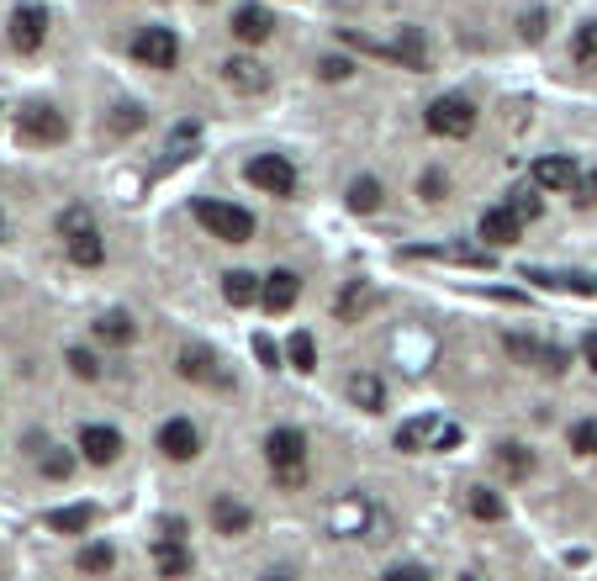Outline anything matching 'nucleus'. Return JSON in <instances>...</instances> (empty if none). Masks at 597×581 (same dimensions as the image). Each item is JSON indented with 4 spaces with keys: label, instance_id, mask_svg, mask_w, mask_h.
Returning <instances> with one entry per match:
<instances>
[{
    "label": "nucleus",
    "instance_id": "47",
    "mask_svg": "<svg viewBox=\"0 0 597 581\" xmlns=\"http://www.w3.org/2000/svg\"><path fill=\"white\" fill-rule=\"evenodd\" d=\"M460 581H476V576H460Z\"/></svg>",
    "mask_w": 597,
    "mask_h": 581
},
{
    "label": "nucleus",
    "instance_id": "22",
    "mask_svg": "<svg viewBox=\"0 0 597 581\" xmlns=\"http://www.w3.org/2000/svg\"><path fill=\"white\" fill-rule=\"evenodd\" d=\"M381 201H386V185L376 175H360V180L349 185V212L370 217V212H381Z\"/></svg>",
    "mask_w": 597,
    "mask_h": 581
},
{
    "label": "nucleus",
    "instance_id": "18",
    "mask_svg": "<svg viewBox=\"0 0 597 581\" xmlns=\"http://www.w3.org/2000/svg\"><path fill=\"white\" fill-rule=\"evenodd\" d=\"M249 523H254V513L238 497H212V529L217 534H249Z\"/></svg>",
    "mask_w": 597,
    "mask_h": 581
},
{
    "label": "nucleus",
    "instance_id": "16",
    "mask_svg": "<svg viewBox=\"0 0 597 581\" xmlns=\"http://www.w3.org/2000/svg\"><path fill=\"white\" fill-rule=\"evenodd\" d=\"M518 233H524V222H518L508 206H492V212L481 217V238H487L492 249H508V243H518Z\"/></svg>",
    "mask_w": 597,
    "mask_h": 581
},
{
    "label": "nucleus",
    "instance_id": "37",
    "mask_svg": "<svg viewBox=\"0 0 597 581\" xmlns=\"http://www.w3.org/2000/svg\"><path fill=\"white\" fill-rule=\"evenodd\" d=\"M571 449H576V455H597V418L571 423Z\"/></svg>",
    "mask_w": 597,
    "mask_h": 581
},
{
    "label": "nucleus",
    "instance_id": "36",
    "mask_svg": "<svg viewBox=\"0 0 597 581\" xmlns=\"http://www.w3.org/2000/svg\"><path fill=\"white\" fill-rule=\"evenodd\" d=\"M143 106L138 101H127V106H117V117H111V133H143Z\"/></svg>",
    "mask_w": 597,
    "mask_h": 581
},
{
    "label": "nucleus",
    "instance_id": "45",
    "mask_svg": "<svg viewBox=\"0 0 597 581\" xmlns=\"http://www.w3.org/2000/svg\"><path fill=\"white\" fill-rule=\"evenodd\" d=\"M582 354H587V365L597 370V333H587V339H582Z\"/></svg>",
    "mask_w": 597,
    "mask_h": 581
},
{
    "label": "nucleus",
    "instance_id": "2",
    "mask_svg": "<svg viewBox=\"0 0 597 581\" xmlns=\"http://www.w3.org/2000/svg\"><path fill=\"white\" fill-rule=\"evenodd\" d=\"M423 127H428L434 138H471V127H476V106L465 101V96H439V101H428Z\"/></svg>",
    "mask_w": 597,
    "mask_h": 581
},
{
    "label": "nucleus",
    "instance_id": "13",
    "mask_svg": "<svg viewBox=\"0 0 597 581\" xmlns=\"http://www.w3.org/2000/svg\"><path fill=\"white\" fill-rule=\"evenodd\" d=\"M180 376H185V381H196V386L228 381V376H222V360H217L212 349H201V344H185V349H180Z\"/></svg>",
    "mask_w": 597,
    "mask_h": 581
},
{
    "label": "nucleus",
    "instance_id": "31",
    "mask_svg": "<svg viewBox=\"0 0 597 581\" xmlns=\"http://www.w3.org/2000/svg\"><path fill=\"white\" fill-rule=\"evenodd\" d=\"M502 206H508V212H513L518 222H534L539 212H545V201H539V196L529 191V185H518V191H508V201H502Z\"/></svg>",
    "mask_w": 597,
    "mask_h": 581
},
{
    "label": "nucleus",
    "instance_id": "1",
    "mask_svg": "<svg viewBox=\"0 0 597 581\" xmlns=\"http://www.w3.org/2000/svg\"><path fill=\"white\" fill-rule=\"evenodd\" d=\"M191 212H196L201 228H207L212 238H222V243H249L254 238V212H244V206H233V201H207L201 196Z\"/></svg>",
    "mask_w": 597,
    "mask_h": 581
},
{
    "label": "nucleus",
    "instance_id": "39",
    "mask_svg": "<svg viewBox=\"0 0 597 581\" xmlns=\"http://www.w3.org/2000/svg\"><path fill=\"white\" fill-rule=\"evenodd\" d=\"M69 370H74L80 381H96V376H101V360H96L90 349H69Z\"/></svg>",
    "mask_w": 597,
    "mask_h": 581
},
{
    "label": "nucleus",
    "instance_id": "4",
    "mask_svg": "<svg viewBox=\"0 0 597 581\" xmlns=\"http://www.w3.org/2000/svg\"><path fill=\"white\" fill-rule=\"evenodd\" d=\"M244 180L254 185V191H265V196H291L296 191V164L286 154H254L244 164Z\"/></svg>",
    "mask_w": 597,
    "mask_h": 581
},
{
    "label": "nucleus",
    "instance_id": "33",
    "mask_svg": "<svg viewBox=\"0 0 597 581\" xmlns=\"http://www.w3.org/2000/svg\"><path fill=\"white\" fill-rule=\"evenodd\" d=\"M286 360L296 370H317V344H312V333H291L286 339Z\"/></svg>",
    "mask_w": 597,
    "mask_h": 581
},
{
    "label": "nucleus",
    "instance_id": "29",
    "mask_svg": "<svg viewBox=\"0 0 597 581\" xmlns=\"http://www.w3.org/2000/svg\"><path fill=\"white\" fill-rule=\"evenodd\" d=\"M397 48H402L407 69H428V43H423L418 27H402V32H397Z\"/></svg>",
    "mask_w": 597,
    "mask_h": 581
},
{
    "label": "nucleus",
    "instance_id": "3",
    "mask_svg": "<svg viewBox=\"0 0 597 581\" xmlns=\"http://www.w3.org/2000/svg\"><path fill=\"white\" fill-rule=\"evenodd\" d=\"M16 138L32 143V148H53V143L69 138V122H64V111H53V106H27V111H16Z\"/></svg>",
    "mask_w": 597,
    "mask_h": 581
},
{
    "label": "nucleus",
    "instance_id": "8",
    "mask_svg": "<svg viewBox=\"0 0 597 581\" xmlns=\"http://www.w3.org/2000/svg\"><path fill=\"white\" fill-rule=\"evenodd\" d=\"M48 37V11L43 6H16L11 11V48L16 53H37Z\"/></svg>",
    "mask_w": 597,
    "mask_h": 581
},
{
    "label": "nucleus",
    "instance_id": "26",
    "mask_svg": "<svg viewBox=\"0 0 597 581\" xmlns=\"http://www.w3.org/2000/svg\"><path fill=\"white\" fill-rule=\"evenodd\" d=\"M154 566L164 581H180L185 571H191V555H185V545H170V539H159L154 545Z\"/></svg>",
    "mask_w": 597,
    "mask_h": 581
},
{
    "label": "nucleus",
    "instance_id": "12",
    "mask_svg": "<svg viewBox=\"0 0 597 581\" xmlns=\"http://www.w3.org/2000/svg\"><path fill=\"white\" fill-rule=\"evenodd\" d=\"M576 180H582V170H576L566 154L534 159V185H539V191H576Z\"/></svg>",
    "mask_w": 597,
    "mask_h": 581
},
{
    "label": "nucleus",
    "instance_id": "41",
    "mask_svg": "<svg viewBox=\"0 0 597 581\" xmlns=\"http://www.w3.org/2000/svg\"><path fill=\"white\" fill-rule=\"evenodd\" d=\"M254 354H259V365H265V370H281V349H275V344L265 339V333L254 339Z\"/></svg>",
    "mask_w": 597,
    "mask_h": 581
},
{
    "label": "nucleus",
    "instance_id": "28",
    "mask_svg": "<svg viewBox=\"0 0 597 581\" xmlns=\"http://www.w3.org/2000/svg\"><path fill=\"white\" fill-rule=\"evenodd\" d=\"M571 59L582 69H597V22H582L571 37Z\"/></svg>",
    "mask_w": 597,
    "mask_h": 581
},
{
    "label": "nucleus",
    "instance_id": "6",
    "mask_svg": "<svg viewBox=\"0 0 597 581\" xmlns=\"http://www.w3.org/2000/svg\"><path fill=\"white\" fill-rule=\"evenodd\" d=\"M265 460L275 465V476L307 471V439L296 434V428H270V439H265Z\"/></svg>",
    "mask_w": 597,
    "mask_h": 581
},
{
    "label": "nucleus",
    "instance_id": "40",
    "mask_svg": "<svg viewBox=\"0 0 597 581\" xmlns=\"http://www.w3.org/2000/svg\"><path fill=\"white\" fill-rule=\"evenodd\" d=\"M317 74H323V80H349L354 64H349V59H333V53H328V59L317 64Z\"/></svg>",
    "mask_w": 597,
    "mask_h": 581
},
{
    "label": "nucleus",
    "instance_id": "10",
    "mask_svg": "<svg viewBox=\"0 0 597 581\" xmlns=\"http://www.w3.org/2000/svg\"><path fill=\"white\" fill-rule=\"evenodd\" d=\"M296 296H302V280H296L291 270H270V275H265V286H259V307L281 317V312L296 307Z\"/></svg>",
    "mask_w": 597,
    "mask_h": 581
},
{
    "label": "nucleus",
    "instance_id": "11",
    "mask_svg": "<svg viewBox=\"0 0 597 581\" xmlns=\"http://www.w3.org/2000/svg\"><path fill=\"white\" fill-rule=\"evenodd\" d=\"M159 449L170 460H196L201 455V434H196V423L191 418H170L159 428Z\"/></svg>",
    "mask_w": 597,
    "mask_h": 581
},
{
    "label": "nucleus",
    "instance_id": "34",
    "mask_svg": "<svg viewBox=\"0 0 597 581\" xmlns=\"http://www.w3.org/2000/svg\"><path fill=\"white\" fill-rule=\"evenodd\" d=\"M111 560H117V555H111V545H85V550H80V571H85V576H106Z\"/></svg>",
    "mask_w": 597,
    "mask_h": 581
},
{
    "label": "nucleus",
    "instance_id": "30",
    "mask_svg": "<svg viewBox=\"0 0 597 581\" xmlns=\"http://www.w3.org/2000/svg\"><path fill=\"white\" fill-rule=\"evenodd\" d=\"M196 143H201V133H196V122H180V127H175V133H170V159H164V164H185V159H191V154H196Z\"/></svg>",
    "mask_w": 597,
    "mask_h": 581
},
{
    "label": "nucleus",
    "instance_id": "19",
    "mask_svg": "<svg viewBox=\"0 0 597 581\" xmlns=\"http://www.w3.org/2000/svg\"><path fill=\"white\" fill-rule=\"evenodd\" d=\"M222 80H228L233 90H244V96H254V90L270 85V74H265L259 59H228V64H222Z\"/></svg>",
    "mask_w": 597,
    "mask_h": 581
},
{
    "label": "nucleus",
    "instance_id": "44",
    "mask_svg": "<svg viewBox=\"0 0 597 581\" xmlns=\"http://www.w3.org/2000/svg\"><path fill=\"white\" fill-rule=\"evenodd\" d=\"M539 32H545V16H539V11H529V16H524V37H529V43H534V37H539Z\"/></svg>",
    "mask_w": 597,
    "mask_h": 581
},
{
    "label": "nucleus",
    "instance_id": "25",
    "mask_svg": "<svg viewBox=\"0 0 597 581\" xmlns=\"http://www.w3.org/2000/svg\"><path fill=\"white\" fill-rule=\"evenodd\" d=\"M465 508H471V518H481V523L508 518V502H502L492 486H471V492H465Z\"/></svg>",
    "mask_w": 597,
    "mask_h": 581
},
{
    "label": "nucleus",
    "instance_id": "23",
    "mask_svg": "<svg viewBox=\"0 0 597 581\" xmlns=\"http://www.w3.org/2000/svg\"><path fill=\"white\" fill-rule=\"evenodd\" d=\"M259 286H265V280H259L254 270H228V275H222V296H228L233 307L259 302Z\"/></svg>",
    "mask_w": 597,
    "mask_h": 581
},
{
    "label": "nucleus",
    "instance_id": "15",
    "mask_svg": "<svg viewBox=\"0 0 597 581\" xmlns=\"http://www.w3.org/2000/svg\"><path fill=\"white\" fill-rule=\"evenodd\" d=\"M270 32H275V16L265 6H254V0H249V6L233 11V37H238V43H265Z\"/></svg>",
    "mask_w": 597,
    "mask_h": 581
},
{
    "label": "nucleus",
    "instance_id": "27",
    "mask_svg": "<svg viewBox=\"0 0 597 581\" xmlns=\"http://www.w3.org/2000/svg\"><path fill=\"white\" fill-rule=\"evenodd\" d=\"M69 259H74L80 270H96L101 259H106V243H101V233L90 228V233H80V238H69Z\"/></svg>",
    "mask_w": 597,
    "mask_h": 581
},
{
    "label": "nucleus",
    "instance_id": "35",
    "mask_svg": "<svg viewBox=\"0 0 597 581\" xmlns=\"http://www.w3.org/2000/svg\"><path fill=\"white\" fill-rule=\"evenodd\" d=\"M90 228H96V217H90L85 206H69V212L59 217V233H64V243H69V238H80V233H90Z\"/></svg>",
    "mask_w": 597,
    "mask_h": 581
},
{
    "label": "nucleus",
    "instance_id": "38",
    "mask_svg": "<svg viewBox=\"0 0 597 581\" xmlns=\"http://www.w3.org/2000/svg\"><path fill=\"white\" fill-rule=\"evenodd\" d=\"M418 196H423V201H444V196H450V180H444V170H423V175H418Z\"/></svg>",
    "mask_w": 597,
    "mask_h": 581
},
{
    "label": "nucleus",
    "instance_id": "46",
    "mask_svg": "<svg viewBox=\"0 0 597 581\" xmlns=\"http://www.w3.org/2000/svg\"><path fill=\"white\" fill-rule=\"evenodd\" d=\"M265 581H296V576H286V571H270Z\"/></svg>",
    "mask_w": 597,
    "mask_h": 581
},
{
    "label": "nucleus",
    "instance_id": "14",
    "mask_svg": "<svg viewBox=\"0 0 597 581\" xmlns=\"http://www.w3.org/2000/svg\"><path fill=\"white\" fill-rule=\"evenodd\" d=\"M370 307H376V286H370V280H349V286L333 296V312H339V323H360Z\"/></svg>",
    "mask_w": 597,
    "mask_h": 581
},
{
    "label": "nucleus",
    "instance_id": "5",
    "mask_svg": "<svg viewBox=\"0 0 597 581\" xmlns=\"http://www.w3.org/2000/svg\"><path fill=\"white\" fill-rule=\"evenodd\" d=\"M133 59L148 69H175L180 64V37L170 27H143L133 37Z\"/></svg>",
    "mask_w": 597,
    "mask_h": 581
},
{
    "label": "nucleus",
    "instance_id": "21",
    "mask_svg": "<svg viewBox=\"0 0 597 581\" xmlns=\"http://www.w3.org/2000/svg\"><path fill=\"white\" fill-rule=\"evenodd\" d=\"M43 523L53 534H85L90 523H96V508H90V502H74V508H53Z\"/></svg>",
    "mask_w": 597,
    "mask_h": 581
},
{
    "label": "nucleus",
    "instance_id": "20",
    "mask_svg": "<svg viewBox=\"0 0 597 581\" xmlns=\"http://www.w3.org/2000/svg\"><path fill=\"white\" fill-rule=\"evenodd\" d=\"M492 465H497V476H508V481H529L534 476V455L524 444H502L492 455Z\"/></svg>",
    "mask_w": 597,
    "mask_h": 581
},
{
    "label": "nucleus",
    "instance_id": "24",
    "mask_svg": "<svg viewBox=\"0 0 597 581\" xmlns=\"http://www.w3.org/2000/svg\"><path fill=\"white\" fill-rule=\"evenodd\" d=\"M96 339L101 344H133L138 339V323L127 312H101L96 317Z\"/></svg>",
    "mask_w": 597,
    "mask_h": 581
},
{
    "label": "nucleus",
    "instance_id": "9",
    "mask_svg": "<svg viewBox=\"0 0 597 581\" xmlns=\"http://www.w3.org/2000/svg\"><path fill=\"white\" fill-rule=\"evenodd\" d=\"M80 455L90 460V465H111L122 455V434L111 423H85L80 428Z\"/></svg>",
    "mask_w": 597,
    "mask_h": 581
},
{
    "label": "nucleus",
    "instance_id": "32",
    "mask_svg": "<svg viewBox=\"0 0 597 581\" xmlns=\"http://www.w3.org/2000/svg\"><path fill=\"white\" fill-rule=\"evenodd\" d=\"M43 476H48V481H69V476H74V455H69V449L43 444Z\"/></svg>",
    "mask_w": 597,
    "mask_h": 581
},
{
    "label": "nucleus",
    "instance_id": "42",
    "mask_svg": "<svg viewBox=\"0 0 597 581\" xmlns=\"http://www.w3.org/2000/svg\"><path fill=\"white\" fill-rule=\"evenodd\" d=\"M576 206H597V170H587L576 180Z\"/></svg>",
    "mask_w": 597,
    "mask_h": 581
},
{
    "label": "nucleus",
    "instance_id": "17",
    "mask_svg": "<svg viewBox=\"0 0 597 581\" xmlns=\"http://www.w3.org/2000/svg\"><path fill=\"white\" fill-rule=\"evenodd\" d=\"M349 402L360 412H381L386 407V386H381L376 370H354V376H349Z\"/></svg>",
    "mask_w": 597,
    "mask_h": 581
},
{
    "label": "nucleus",
    "instance_id": "43",
    "mask_svg": "<svg viewBox=\"0 0 597 581\" xmlns=\"http://www.w3.org/2000/svg\"><path fill=\"white\" fill-rule=\"evenodd\" d=\"M381 581H428V576H423L418 566H397V571H386Z\"/></svg>",
    "mask_w": 597,
    "mask_h": 581
},
{
    "label": "nucleus",
    "instance_id": "7",
    "mask_svg": "<svg viewBox=\"0 0 597 581\" xmlns=\"http://www.w3.org/2000/svg\"><path fill=\"white\" fill-rule=\"evenodd\" d=\"M502 349H508L513 360L534 365V370H550V376H561V370H566V349H555V344H534L529 333H508V339H502Z\"/></svg>",
    "mask_w": 597,
    "mask_h": 581
}]
</instances>
